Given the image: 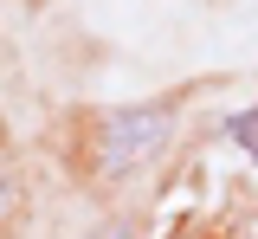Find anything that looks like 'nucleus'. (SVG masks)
<instances>
[{
	"instance_id": "obj_1",
	"label": "nucleus",
	"mask_w": 258,
	"mask_h": 239,
	"mask_svg": "<svg viewBox=\"0 0 258 239\" xmlns=\"http://www.w3.org/2000/svg\"><path fill=\"white\" fill-rule=\"evenodd\" d=\"M168 136H174V103H136V110L103 116L97 155H103L110 174H129V168H142V162H155L161 149H168Z\"/></svg>"
},
{
	"instance_id": "obj_2",
	"label": "nucleus",
	"mask_w": 258,
	"mask_h": 239,
	"mask_svg": "<svg viewBox=\"0 0 258 239\" xmlns=\"http://www.w3.org/2000/svg\"><path fill=\"white\" fill-rule=\"evenodd\" d=\"M226 136H232V142H239V149H245V155L258 162V110H245V116H232V130H226Z\"/></svg>"
}]
</instances>
